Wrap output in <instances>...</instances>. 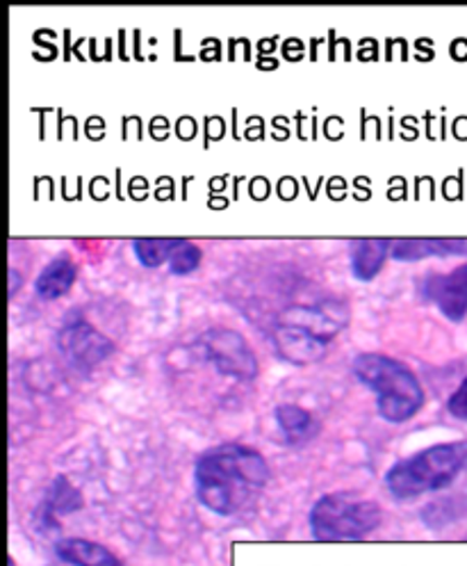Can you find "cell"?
<instances>
[{
	"label": "cell",
	"instance_id": "obj_5",
	"mask_svg": "<svg viewBox=\"0 0 467 566\" xmlns=\"http://www.w3.org/2000/svg\"><path fill=\"white\" fill-rule=\"evenodd\" d=\"M203 356L226 377L251 381L258 377V359L244 336L232 329H210L199 338Z\"/></svg>",
	"mask_w": 467,
	"mask_h": 566
},
{
	"label": "cell",
	"instance_id": "obj_4",
	"mask_svg": "<svg viewBox=\"0 0 467 566\" xmlns=\"http://www.w3.org/2000/svg\"><path fill=\"white\" fill-rule=\"evenodd\" d=\"M381 510L356 493H329L311 512V530L319 541H354L381 526Z\"/></svg>",
	"mask_w": 467,
	"mask_h": 566
},
{
	"label": "cell",
	"instance_id": "obj_11",
	"mask_svg": "<svg viewBox=\"0 0 467 566\" xmlns=\"http://www.w3.org/2000/svg\"><path fill=\"white\" fill-rule=\"evenodd\" d=\"M55 553L74 566H122L105 546L87 539H62L55 543Z\"/></svg>",
	"mask_w": 467,
	"mask_h": 566
},
{
	"label": "cell",
	"instance_id": "obj_16",
	"mask_svg": "<svg viewBox=\"0 0 467 566\" xmlns=\"http://www.w3.org/2000/svg\"><path fill=\"white\" fill-rule=\"evenodd\" d=\"M447 410L454 418L467 423V377L460 381V387L454 391V395L447 402Z\"/></svg>",
	"mask_w": 467,
	"mask_h": 566
},
{
	"label": "cell",
	"instance_id": "obj_10",
	"mask_svg": "<svg viewBox=\"0 0 467 566\" xmlns=\"http://www.w3.org/2000/svg\"><path fill=\"white\" fill-rule=\"evenodd\" d=\"M390 249H392V242L381 240V238L354 240L352 249H349V265H352V275L358 281H371L381 272Z\"/></svg>",
	"mask_w": 467,
	"mask_h": 566
},
{
	"label": "cell",
	"instance_id": "obj_13",
	"mask_svg": "<svg viewBox=\"0 0 467 566\" xmlns=\"http://www.w3.org/2000/svg\"><path fill=\"white\" fill-rule=\"evenodd\" d=\"M274 418L280 427V432H283V437L288 439V443H303V441H308L317 435L315 418L296 404L276 406Z\"/></svg>",
	"mask_w": 467,
	"mask_h": 566
},
{
	"label": "cell",
	"instance_id": "obj_1",
	"mask_svg": "<svg viewBox=\"0 0 467 566\" xmlns=\"http://www.w3.org/2000/svg\"><path fill=\"white\" fill-rule=\"evenodd\" d=\"M269 482V466L258 450L224 443L197 460V498L205 510L232 516L244 510Z\"/></svg>",
	"mask_w": 467,
	"mask_h": 566
},
{
	"label": "cell",
	"instance_id": "obj_6",
	"mask_svg": "<svg viewBox=\"0 0 467 566\" xmlns=\"http://www.w3.org/2000/svg\"><path fill=\"white\" fill-rule=\"evenodd\" d=\"M60 350L68 359V364H74L80 370H89L105 361L114 345L108 336H103L99 329H93L89 323L80 320L68 325L60 331Z\"/></svg>",
	"mask_w": 467,
	"mask_h": 566
},
{
	"label": "cell",
	"instance_id": "obj_14",
	"mask_svg": "<svg viewBox=\"0 0 467 566\" xmlns=\"http://www.w3.org/2000/svg\"><path fill=\"white\" fill-rule=\"evenodd\" d=\"M182 242V238H142L132 242V252L144 267H160L162 263L172 261Z\"/></svg>",
	"mask_w": 467,
	"mask_h": 566
},
{
	"label": "cell",
	"instance_id": "obj_17",
	"mask_svg": "<svg viewBox=\"0 0 467 566\" xmlns=\"http://www.w3.org/2000/svg\"><path fill=\"white\" fill-rule=\"evenodd\" d=\"M16 292V269L10 267V295H14Z\"/></svg>",
	"mask_w": 467,
	"mask_h": 566
},
{
	"label": "cell",
	"instance_id": "obj_15",
	"mask_svg": "<svg viewBox=\"0 0 467 566\" xmlns=\"http://www.w3.org/2000/svg\"><path fill=\"white\" fill-rule=\"evenodd\" d=\"M201 259H203L201 249H199L194 242L185 240V242L176 249L172 261H169V272H172V275H190V272H194V269L199 267Z\"/></svg>",
	"mask_w": 467,
	"mask_h": 566
},
{
	"label": "cell",
	"instance_id": "obj_9",
	"mask_svg": "<svg viewBox=\"0 0 467 566\" xmlns=\"http://www.w3.org/2000/svg\"><path fill=\"white\" fill-rule=\"evenodd\" d=\"M467 254V240H454V238H408L392 242L390 256L394 261L415 263L422 259H445V256H465Z\"/></svg>",
	"mask_w": 467,
	"mask_h": 566
},
{
	"label": "cell",
	"instance_id": "obj_7",
	"mask_svg": "<svg viewBox=\"0 0 467 566\" xmlns=\"http://www.w3.org/2000/svg\"><path fill=\"white\" fill-rule=\"evenodd\" d=\"M274 345L278 354L290 361V364L303 366L319 361L326 354V350H329L331 341L321 334L286 318V315H280L274 329Z\"/></svg>",
	"mask_w": 467,
	"mask_h": 566
},
{
	"label": "cell",
	"instance_id": "obj_3",
	"mask_svg": "<svg viewBox=\"0 0 467 566\" xmlns=\"http://www.w3.org/2000/svg\"><path fill=\"white\" fill-rule=\"evenodd\" d=\"M352 368L356 379L377 395V410L383 420L406 423L422 410V383L402 361L367 352L354 359Z\"/></svg>",
	"mask_w": 467,
	"mask_h": 566
},
{
	"label": "cell",
	"instance_id": "obj_12",
	"mask_svg": "<svg viewBox=\"0 0 467 566\" xmlns=\"http://www.w3.org/2000/svg\"><path fill=\"white\" fill-rule=\"evenodd\" d=\"M74 281H76V265L66 256H60L39 272V277L35 281V292L43 302H51L62 298L64 292H68Z\"/></svg>",
	"mask_w": 467,
	"mask_h": 566
},
{
	"label": "cell",
	"instance_id": "obj_2",
	"mask_svg": "<svg viewBox=\"0 0 467 566\" xmlns=\"http://www.w3.org/2000/svg\"><path fill=\"white\" fill-rule=\"evenodd\" d=\"M467 473V441L438 443L396 462L386 473V487L396 501H413L450 487Z\"/></svg>",
	"mask_w": 467,
	"mask_h": 566
},
{
	"label": "cell",
	"instance_id": "obj_8",
	"mask_svg": "<svg viewBox=\"0 0 467 566\" xmlns=\"http://www.w3.org/2000/svg\"><path fill=\"white\" fill-rule=\"evenodd\" d=\"M422 292L447 320L460 323L467 315V265L452 269L450 275L427 279Z\"/></svg>",
	"mask_w": 467,
	"mask_h": 566
}]
</instances>
